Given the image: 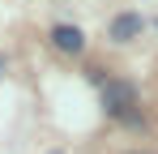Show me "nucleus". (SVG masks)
<instances>
[{
    "label": "nucleus",
    "instance_id": "f257e3e1",
    "mask_svg": "<svg viewBox=\"0 0 158 154\" xmlns=\"http://www.w3.org/2000/svg\"><path fill=\"white\" fill-rule=\"evenodd\" d=\"M132 99H137V90H132L128 81H107L103 86V107L111 111V116H124L132 107Z\"/></svg>",
    "mask_w": 158,
    "mask_h": 154
},
{
    "label": "nucleus",
    "instance_id": "f03ea898",
    "mask_svg": "<svg viewBox=\"0 0 158 154\" xmlns=\"http://www.w3.org/2000/svg\"><path fill=\"white\" fill-rule=\"evenodd\" d=\"M141 17H137V13H120V17H111V26H107V34H111V39H115V43H128V39H137V34H141Z\"/></svg>",
    "mask_w": 158,
    "mask_h": 154
},
{
    "label": "nucleus",
    "instance_id": "7ed1b4c3",
    "mask_svg": "<svg viewBox=\"0 0 158 154\" xmlns=\"http://www.w3.org/2000/svg\"><path fill=\"white\" fill-rule=\"evenodd\" d=\"M52 43H56L60 51H81L85 34H81L77 26H56V30H52Z\"/></svg>",
    "mask_w": 158,
    "mask_h": 154
}]
</instances>
